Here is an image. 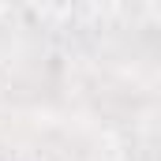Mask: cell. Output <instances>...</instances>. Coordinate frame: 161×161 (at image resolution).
Wrapping results in <instances>:
<instances>
[{
    "label": "cell",
    "instance_id": "6da1fadb",
    "mask_svg": "<svg viewBox=\"0 0 161 161\" xmlns=\"http://www.w3.org/2000/svg\"><path fill=\"white\" fill-rule=\"evenodd\" d=\"M0 8H4V0H0Z\"/></svg>",
    "mask_w": 161,
    "mask_h": 161
}]
</instances>
